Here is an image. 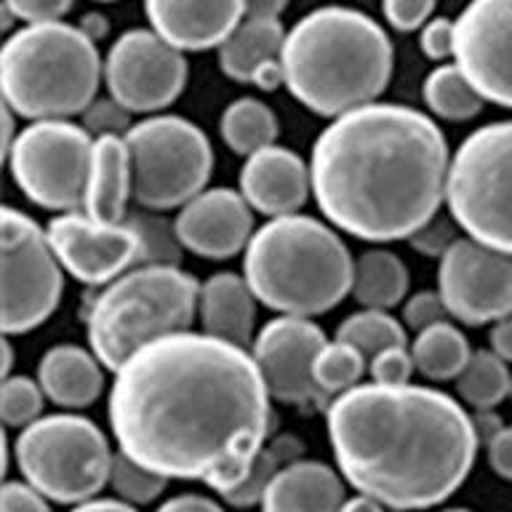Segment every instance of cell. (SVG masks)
I'll list each match as a JSON object with an SVG mask.
<instances>
[{
	"mask_svg": "<svg viewBox=\"0 0 512 512\" xmlns=\"http://www.w3.org/2000/svg\"><path fill=\"white\" fill-rule=\"evenodd\" d=\"M270 400L248 347L179 331L144 344L115 371L110 427L118 451L147 470L227 494L267 443Z\"/></svg>",
	"mask_w": 512,
	"mask_h": 512,
	"instance_id": "1",
	"label": "cell"
},
{
	"mask_svg": "<svg viewBox=\"0 0 512 512\" xmlns=\"http://www.w3.org/2000/svg\"><path fill=\"white\" fill-rule=\"evenodd\" d=\"M446 136L403 104L371 102L328 123L312 144V198L336 230L368 243L408 240L448 190Z\"/></svg>",
	"mask_w": 512,
	"mask_h": 512,
	"instance_id": "2",
	"label": "cell"
},
{
	"mask_svg": "<svg viewBox=\"0 0 512 512\" xmlns=\"http://www.w3.org/2000/svg\"><path fill=\"white\" fill-rule=\"evenodd\" d=\"M336 467L387 510L446 502L478 456L472 416L451 395L419 384H358L326 408Z\"/></svg>",
	"mask_w": 512,
	"mask_h": 512,
	"instance_id": "3",
	"label": "cell"
},
{
	"mask_svg": "<svg viewBox=\"0 0 512 512\" xmlns=\"http://www.w3.org/2000/svg\"><path fill=\"white\" fill-rule=\"evenodd\" d=\"M286 88L323 118L376 102L392 78V43L358 8L320 6L286 32L280 51Z\"/></svg>",
	"mask_w": 512,
	"mask_h": 512,
	"instance_id": "4",
	"label": "cell"
},
{
	"mask_svg": "<svg viewBox=\"0 0 512 512\" xmlns=\"http://www.w3.org/2000/svg\"><path fill=\"white\" fill-rule=\"evenodd\" d=\"M355 259L344 240L320 219L275 216L251 235L243 275L256 299L280 312L315 318L352 291Z\"/></svg>",
	"mask_w": 512,
	"mask_h": 512,
	"instance_id": "5",
	"label": "cell"
},
{
	"mask_svg": "<svg viewBox=\"0 0 512 512\" xmlns=\"http://www.w3.org/2000/svg\"><path fill=\"white\" fill-rule=\"evenodd\" d=\"M104 80L96 43L78 24H24L0 51L3 104L27 120L83 115Z\"/></svg>",
	"mask_w": 512,
	"mask_h": 512,
	"instance_id": "6",
	"label": "cell"
},
{
	"mask_svg": "<svg viewBox=\"0 0 512 512\" xmlns=\"http://www.w3.org/2000/svg\"><path fill=\"white\" fill-rule=\"evenodd\" d=\"M200 283L174 264L131 267L94 294L83 296L88 344L107 371H118L144 344L190 331L198 315Z\"/></svg>",
	"mask_w": 512,
	"mask_h": 512,
	"instance_id": "7",
	"label": "cell"
},
{
	"mask_svg": "<svg viewBox=\"0 0 512 512\" xmlns=\"http://www.w3.org/2000/svg\"><path fill=\"white\" fill-rule=\"evenodd\" d=\"M22 478L59 504L94 499L110 483L112 454L104 432L91 419L54 414L27 424L14 443Z\"/></svg>",
	"mask_w": 512,
	"mask_h": 512,
	"instance_id": "8",
	"label": "cell"
},
{
	"mask_svg": "<svg viewBox=\"0 0 512 512\" xmlns=\"http://www.w3.org/2000/svg\"><path fill=\"white\" fill-rule=\"evenodd\" d=\"M446 203L459 230L512 256V120L475 128L459 144Z\"/></svg>",
	"mask_w": 512,
	"mask_h": 512,
	"instance_id": "9",
	"label": "cell"
},
{
	"mask_svg": "<svg viewBox=\"0 0 512 512\" xmlns=\"http://www.w3.org/2000/svg\"><path fill=\"white\" fill-rule=\"evenodd\" d=\"M134 171V200L150 211H171L206 190L214 150L195 123L179 115H152L126 134Z\"/></svg>",
	"mask_w": 512,
	"mask_h": 512,
	"instance_id": "10",
	"label": "cell"
},
{
	"mask_svg": "<svg viewBox=\"0 0 512 512\" xmlns=\"http://www.w3.org/2000/svg\"><path fill=\"white\" fill-rule=\"evenodd\" d=\"M8 168L24 198L46 211H83L94 163V136L70 118L32 120L11 150Z\"/></svg>",
	"mask_w": 512,
	"mask_h": 512,
	"instance_id": "11",
	"label": "cell"
},
{
	"mask_svg": "<svg viewBox=\"0 0 512 512\" xmlns=\"http://www.w3.org/2000/svg\"><path fill=\"white\" fill-rule=\"evenodd\" d=\"M3 264V334H27L46 323L59 307L64 288L62 262L56 259L48 232L22 211L3 208L0 235Z\"/></svg>",
	"mask_w": 512,
	"mask_h": 512,
	"instance_id": "12",
	"label": "cell"
},
{
	"mask_svg": "<svg viewBox=\"0 0 512 512\" xmlns=\"http://www.w3.org/2000/svg\"><path fill=\"white\" fill-rule=\"evenodd\" d=\"M104 83L126 110L152 115L179 99L187 83V59L155 30H128L104 59Z\"/></svg>",
	"mask_w": 512,
	"mask_h": 512,
	"instance_id": "13",
	"label": "cell"
},
{
	"mask_svg": "<svg viewBox=\"0 0 512 512\" xmlns=\"http://www.w3.org/2000/svg\"><path fill=\"white\" fill-rule=\"evenodd\" d=\"M326 344L323 328L310 318L280 315L262 326L251 344V355L272 400L299 408L304 414L331 406V398L315 382V360Z\"/></svg>",
	"mask_w": 512,
	"mask_h": 512,
	"instance_id": "14",
	"label": "cell"
},
{
	"mask_svg": "<svg viewBox=\"0 0 512 512\" xmlns=\"http://www.w3.org/2000/svg\"><path fill=\"white\" fill-rule=\"evenodd\" d=\"M438 291L448 315L486 326L512 315V256L472 238H456L438 264Z\"/></svg>",
	"mask_w": 512,
	"mask_h": 512,
	"instance_id": "15",
	"label": "cell"
},
{
	"mask_svg": "<svg viewBox=\"0 0 512 512\" xmlns=\"http://www.w3.org/2000/svg\"><path fill=\"white\" fill-rule=\"evenodd\" d=\"M454 30V62L486 102L512 110V0H470Z\"/></svg>",
	"mask_w": 512,
	"mask_h": 512,
	"instance_id": "16",
	"label": "cell"
},
{
	"mask_svg": "<svg viewBox=\"0 0 512 512\" xmlns=\"http://www.w3.org/2000/svg\"><path fill=\"white\" fill-rule=\"evenodd\" d=\"M46 232L64 272L88 288L107 286L136 267L139 238L128 222L104 224L86 211H67L54 216Z\"/></svg>",
	"mask_w": 512,
	"mask_h": 512,
	"instance_id": "17",
	"label": "cell"
},
{
	"mask_svg": "<svg viewBox=\"0 0 512 512\" xmlns=\"http://www.w3.org/2000/svg\"><path fill=\"white\" fill-rule=\"evenodd\" d=\"M254 208L248 206L243 192L230 187H211L184 203L176 214V235L184 251L200 259H230L246 251L254 235Z\"/></svg>",
	"mask_w": 512,
	"mask_h": 512,
	"instance_id": "18",
	"label": "cell"
},
{
	"mask_svg": "<svg viewBox=\"0 0 512 512\" xmlns=\"http://www.w3.org/2000/svg\"><path fill=\"white\" fill-rule=\"evenodd\" d=\"M144 14L160 38L179 51L219 48L246 19L243 0H144Z\"/></svg>",
	"mask_w": 512,
	"mask_h": 512,
	"instance_id": "19",
	"label": "cell"
},
{
	"mask_svg": "<svg viewBox=\"0 0 512 512\" xmlns=\"http://www.w3.org/2000/svg\"><path fill=\"white\" fill-rule=\"evenodd\" d=\"M240 192L256 214H296L312 192L310 166L294 150L270 144L248 155L240 171Z\"/></svg>",
	"mask_w": 512,
	"mask_h": 512,
	"instance_id": "20",
	"label": "cell"
},
{
	"mask_svg": "<svg viewBox=\"0 0 512 512\" xmlns=\"http://www.w3.org/2000/svg\"><path fill=\"white\" fill-rule=\"evenodd\" d=\"M342 478L323 462L296 459L272 478L262 512H342Z\"/></svg>",
	"mask_w": 512,
	"mask_h": 512,
	"instance_id": "21",
	"label": "cell"
},
{
	"mask_svg": "<svg viewBox=\"0 0 512 512\" xmlns=\"http://www.w3.org/2000/svg\"><path fill=\"white\" fill-rule=\"evenodd\" d=\"M256 302L259 299L246 275L216 272L200 286L198 318L203 331L240 347L254 344Z\"/></svg>",
	"mask_w": 512,
	"mask_h": 512,
	"instance_id": "22",
	"label": "cell"
},
{
	"mask_svg": "<svg viewBox=\"0 0 512 512\" xmlns=\"http://www.w3.org/2000/svg\"><path fill=\"white\" fill-rule=\"evenodd\" d=\"M128 200H134V171L126 136H99L94 139L83 211L96 222L123 224L128 219Z\"/></svg>",
	"mask_w": 512,
	"mask_h": 512,
	"instance_id": "23",
	"label": "cell"
},
{
	"mask_svg": "<svg viewBox=\"0 0 512 512\" xmlns=\"http://www.w3.org/2000/svg\"><path fill=\"white\" fill-rule=\"evenodd\" d=\"M102 360L78 344H56L40 358L38 382L51 403L62 408L91 406L104 387Z\"/></svg>",
	"mask_w": 512,
	"mask_h": 512,
	"instance_id": "24",
	"label": "cell"
},
{
	"mask_svg": "<svg viewBox=\"0 0 512 512\" xmlns=\"http://www.w3.org/2000/svg\"><path fill=\"white\" fill-rule=\"evenodd\" d=\"M286 43V30L280 19H254L246 16L243 22L230 32L219 51V67L230 80L251 83L259 64L267 59H278Z\"/></svg>",
	"mask_w": 512,
	"mask_h": 512,
	"instance_id": "25",
	"label": "cell"
},
{
	"mask_svg": "<svg viewBox=\"0 0 512 512\" xmlns=\"http://www.w3.org/2000/svg\"><path fill=\"white\" fill-rule=\"evenodd\" d=\"M408 267L398 254L371 248L355 259L352 272V291L355 302L371 310H390L400 299H406Z\"/></svg>",
	"mask_w": 512,
	"mask_h": 512,
	"instance_id": "26",
	"label": "cell"
},
{
	"mask_svg": "<svg viewBox=\"0 0 512 512\" xmlns=\"http://www.w3.org/2000/svg\"><path fill=\"white\" fill-rule=\"evenodd\" d=\"M416 371L430 379V382H448L462 374L464 366L470 363L472 350L470 342L456 326L448 320L435 323V326L419 331L411 344Z\"/></svg>",
	"mask_w": 512,
	"mask_h": 512,
	"instance_id": "27",
	"label": "cell"
},
{
	"mask_svg": "<svg viewBox=\"0 0 512 512\" xmlns=\"http://www.w3.org/2000/svg\"><path fill=\"white\" fill-rule=\"evenodd\" d=\"M278 131L280 126L275 112L254 96H240L227 104V110L222 112V120H219V134H222L224 144L243 158L275 144Z\"/></svg>",
	"mask_w": 512,
	"mask_h": 512,
	"instance_id": "28",
	"label": "cell"
},
{
	"mask_svg": "<svg viewBox=\"0 0 512 512\" xmlns=\"http://www.w3.org/2000/svg\"><path fill=\"white\" fill-rule=\"evenodd\" d=\"M422 96L432 115L451 120V123L475 118L483 110V102H486L456 62L435 67L424 78Z\"/></svg>",
	"mask_w": 512,
	"mask_h": 512,
	"instance_id": "29",
	"label": "cell"
},
{
	"mask_svg": "<svg viewBox=\"0 0 512 512\" xmlns=\"http://www.w3.org/2000/svg\"><path fill=\"white\" fill-rule=\"evenodd\" d=\"M512 374L507 360H502L494 350L472 352L470 363L456 376L459 398L475 411H494L504 398H510Z\"/></svg>",
	"mask_w": 512,
	"mask_h": 512,
	"instance_id": "30",
	"label": "cell"
},
{
	"mask_svg": "<svg viewBox=\"0 0 512 512\" xmlns=\"http://www.w3.org/2000/svg\"><path fill=\"white\" fill-rule=\"evenodd\" d=\"M304 451V443L294 435H278L270 443H264L262 451L256 454V459L248 467V475L240 480L238 486L230 488L224 496V502L232 504V507H254V504H262V496L267 491V486L272 483V478L278 475L286 464L296 462Z\"/></svg>",
	"mask_w": 512,
	"mask_h": 512,
	"instance_id": "31",
	"label": "cell"
},
{
	"mask_svg": "<svg viewBox=\"0 0 512 512\" xmlns=\"http://www.w3.org/2000/svg\"><path fill=\"white\" fill-rule=\"evenodd\" d=\"M336 339L358 347L371 360L387 347L406 344V326L392 318L387 310L366 307L363 312H352L350 318L342 320V326L336 328Z\"/></svg>",
	"mask_w": 512,
	"mask_h": 512,
	"instance_id": "32",
	"label": "cell"
},
{
	"mask_svg": "<svg viewBox=\"0 0 512 512\" xmlns=\"http://www.w3.org/2000/svg\"><path fill=\"white\" fill-rule=\"evenodd\" d=\"M126 222L134 227L136 238H139L136 267H144V264H174V267H179L184 246L176 235L174 222H168L160 211H150V208H144L139 214H128Z\"/></svg>",
	"mask_w": 512,
	"mask_h": 512,
	"instance_id": "33",
	"label": "cell"
},
{
	"mask_svg": "<svg viewBox=\"0 0 512 512\" xmlns=\"http://www.w3.org/2000/svg\"><path fill=\"white\" fill-rule=\"evenodd\" d=\"M368 371V358L358 347H352L347 342H328L320 350L318 360H315V382L328 398L334 400L336 395L352 390L363 382V374Z\"/></svg>",
	"mask_w": 512,
	"mask_h": 512,
	"instance_id": "34",
	"label": "cell"
},
{
	"mask_svg": "<svg viewBox=\"0 0 512 512\" xmlns=\"http://www.w3.org/2000/svg\"><path fill=\"white\" fill-rule=\"evenodd\" d=\"M168 478L155 470H147L144 464L134 462L131 456L118 451L112 459L110 470V488L118 494V499L131 504H150L155 502L163 488H166Z\"/></svg>",
	"mask_w": 512,
	"mask_h": 512,
	"instance_id": "35",
	"label": "cell"
},
{
	"mask_svg": "<svg viewBox=\"0 0 512 512\" xmlns=\"http://www.w3.org/2000/svg\"><path fill=\"white\" fill-rule=\"evenodd\" d=\"M43 398H46V392L40 382L30 376H6L3 390H0V419L6 422V427L24 430L27 424L40 419Z\"/></svg>",
	"mask_w": 512,
	"mask_h": 512,
	"instance_id": "36",
	"label": "cell"
},
{
	"mask_svg": "<svg viewBox=\"0 0 512 512\" xmlns=\"http://www.w3.org/2000/svg\"><path fill=\"white\" fill-rule=\"evenodd\" d=\"M83 126L94 139L99 136H126L131 131V110H126L118 99H94V102L88 104L86 110H83Z\"/></svg>",
	"mask_w": 512,
	"mask_h": 512,
	"instance_id": "37",
	"label": "cell"
},
{
	"mask_svg": "<svg viewBox=\"0 0 512 512\" xmlns=\"http://www.w3.org/2000/svg\"><path fill=\"white\" fill-rule=\"evenodd\" d=\"M414 371V355H411V350H406V344L387 347V350H382L379 355L368 360L371 382L379 384H408Z\"/></svg>",
	"mask_w": 512,
	"mask_h": 512,
	"instance_id": "38",
	"label": "cell"
},
{
	"mask_svg": "<svg viewBox=\"0 0 512 512\" xmlns=\"http://www.w3.org/2000/svg\"><path fill=\"white\" fill-rule=\"evenodd\" d=\"M451 315H448L446 310V302H443V296H440V291H419V294H414L411 299L406 302V307H403V323H406L411 331H424V328L435 326V323H443V320H448Z\"/></svg>",
	"mask_w": 512,
	"mask_h": 512,
	"instance_id": "39",
	"label": "cell"
},
{
	"mask_svg": "<svg viewBox=\"0 0 512 512\" xmlns=\"http://www.w3.org/2000/svg\"><path fill=\"white\" fill-rule=\"evenodd\" d=\"M456 227H459V224L448 222L443 216H432L430 222L422 224V227L408 238V243H411V248L419 251V254L438 256L440 259L456 240Z\"/></svg>",
	"mask_w": 512,
	"mask_h": 512,
	"instance_id": "40",
	"label": "cell"
},
{
	"mask_svg": "<svg viewBox=\"0 0 512 512\" xmlns=\"http://www.w3.org/2000/svg\"><path fill=\"white\" fill-rule=\"evenodd\" d=\"M382 11L395 30H422L435 11V0H382Z\"/></svg>",
	"mask_w": 512,
	"mask_h": 512,
	"instance_id": "41",
	"label": "cell"
},
{
	"mask_svg": "<svg viewBox=\"0 0 512 512\" xmlns=\"http://www.w3.org/2000/svg\"><path fill=\"white\" fill-rule=\"evenodd\" d=\"M454 19H446V16H435L422 27V35H419V48L422 54L432 62H443L448 56H454Z\"/></svg>",
	"mask_w": 512,
	"mask_h": 512,
	"instance_id": "42",
	"label": "cell"
},
{
	"mask_svg": "<svg viewBox=\"0 0 512 512\" xmlns=\"http://www.w3.org/2000/svg\"><path fill=\"white\" fill-rule=\"evenodd\" d=\"M6 8L27 24L59 22L72 8V0H6Z\"/></svg>",
	"mask_w": 512,
	"mask_h": 512,
	"instance_id": "43",
	"label": "cell"
},
{
	"mask_svg": "<svg viewBox=\"0 0 512 512\" xmlns=\"http://www.w3.org/2000/svg\"><path fill=\"white\" fill-rule=\"evenodd\" d=\"M0 512H51L46 496L27 480H8L0 491Z\"/></svg>",
	"mask_w": 512,
	"mask_h": 512,
	"instance_id": "44",
	"label": "cell"
},
{
	"mask_svg": "<svg viewBox=\"0 0 512 512\" xmlns=\"http://www.w3.org/2000/svg\"><path fill=\"white\" fill-rule=\"evenodd\" d=\"M488 464L504 480H512V427H502L486 443Z\"/></svg>",
	"mask_w": 512,
	"mask_h": 512,
	"instance_id": "45",
	"label": "cell"
},
{
	"mask_svg": "<svg viewBox=\"0 0 512 512\" xmlns=\"http://www.w3.org/2000/svg\"><path fill=\"white\" fill-rule=\"evenodd\" d=\"M158 512H224L214 499L200 494H179L174 499H168L166 504H160Z\"/></svg>",
	"mask_w": 512,
	"mask_h": 512,
	"instance_id": "46",
	"label": "cell"
},
{
	"mask_svg": "<svg viewBox=\"0 0 512 512\" xmlns=\"http://www.w3.org/2000/svg\"><path fill=\"white\" fill-rule=\"evenodd\" d=\"M256 88H262V91H275L278 86H286V70H283V62L278 59H267L264 64H259V70L254 72V78H251Z\"/></svg>",
	"mask_w": 512,
	"mask_h": 512,
	"instance_id": "47",
	"label": "cell"
},
{
	"mask_svg": "<svg viewBox=\"0 0 512 512\" xmlns=\"http://www.w3.org/2000/svg\"><path fill=\"white\" fill-rule=\"evenodd\" d=\"M491 350L502 360L512 363V315L496 320L491 326Z\"/></svg>",
	"mask_w": 512,
	"mask_h": 512,
	"instance_id": "48",
	"label": "cell"
},
{
	"mask_svg": "<svg viewBox=\"0 0 512 512\" xmlns=\"http://www.w3.org/2000/svg\"><path fill=\"white\" fill-rule=\"evenodd\" d=\"M243 6H246V16H254V19H280L288 0H243Z\"/></svg>",
	"mask_w": 512,
	"mask_h": 512,
	"instance_id": "49",
	"label": "cell"
},
{
	"mask_svg": "<svg viewBox=\"0 0 512 512\" xmlns=\"http://www.w3.org/2000/svg\"><path fill=\"white\" fill-rule=\"evenodd\" d=\"M72 512H139L131 502L123 499H88V502L75 504Z\"/></svg>",
	"mask_w": 512,
	"mask_h": 512,
	"instance_id": "50",
	"label": "cell"
},
{
	"mask_svg": "<svg viewBox=\"0 0 512 512\" xmlns=\"http://www.w3.org/2000/svg\"><path fill=\"white\" fill-rule=\"evenodd\" d=\"M472 422H475L478 438L483 440V443H488V440L494 438L496 432H499L504 427L502 419H499V416H496V414H491V411H478V414L472 416Z\"/></svg>",
	"mask_w": 512,
	"mask_h": 512,
	"instance_id": "51",
	"label": "cell"
},
{
	"mask_svg": "<svg viewBox=\"0 0 512 512\" xmlns=\"http://www.w3.org/2000/svg\"><path fill=\"white\" fill-rule=\"evenodd\" d=\"M78 27L86 32L88 38L94 40V43H99L102 38H107V32H110V22H107L102 14H96V11H91V14L83 16Z\"/></svg>",
	"mask_w": 512,
	"mask_h": 512,
	"instance_id": "52",
	"label": "cell"
},
{
	"mask_svg": "<svg viewBox=\"0 0 512 512\" xmlns=\"http://www.w3.org/2000/svg\"><path fill=\"white\" fill-rule=\"evenodd\" d=\"M387 507H384L379 499H374V496L368 494H358V496H350V499H344L342 504V512H384Z\"/></svg>",
	"mask_w": 512,
	"mask_h": 512,
	"instance_id": "53",
	"label": "cell"
},
{
	"mask_svg": "<svg viewBox=\"0 0 512 512\" xmlns=\"http://www.w3.org/2000/svg\"><path fill=\"white\" fill-rule=\"evenodd\" d=\"M3 352H6V360H3V379L11 376V366H14V352H11V342H3Z\"/></svg>",
	"mask_w": 512,
	"mask_h": 512,
	"instance_id": "54",
	"label": "cell"
},
{
	"mask_svg": "<svg viewBox=\"0 0 512 512\" xmlns=\"http://www.w3.org/2000/svg\"><path fill=\"white\" fill-rule=\"evenodd\" d=\"M443 512H470V510H462V507H454V510H443Z\"/></svg>",
	"mask_w": 512,
	"mask_h": 512,
	"instance_id": "55",
	"label": "cell"
},
{
	"mask_svg": "<svg viewBox=\"0 0 512 512\" xmlns=\"http://www.w3.org/2000/svg\"><path fill=\"white\" fill-rule=\"evenodd\" d=\"M510 400H512V384H510Z\"/></svg>",
	"mask_w": 512,
	"mask_h": 512,
	"instance_id": "56",
	"label": "cell"
},
{
	"mask_svg": "<svg viewBox=\"0 0 512 512\" xmlns=\"http://www.w3.org/2000/svg\"><path fill=\"white\" fill-rule=\"evenodd\" d=\"M104 3H112V0H104Z\"/></svg>",
	"mask_w": 512,
	"mask_h": 512,
	"instance_id": "57",
	"label": "cell"
},
{
	"mask_svg": "<svg viewBox=\"0 0 512 512\" xmlns=\"http://www.w3.org/2000/svg\"><path fill=\"white\" fill-rule=\"evenodd\" d=\"M390 512H400V510H390Z\"/></svg>",
	"mask_w": 512,
	"mask_h": 512,
	"instance_id": "58",
	"label": "cell"
}]
</instances>
